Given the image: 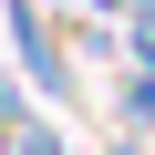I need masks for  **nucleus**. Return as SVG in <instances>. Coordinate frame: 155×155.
Listing matches in <instances>:
<instances>
[{
    "instance_id": "nucleus-1",
    "label": "nucleus",
    "mask_w": 155,
    "mask_h": 155,
    "mask_svg": "<svg viewBox=\"0 0 155 155\" xmlns=\"http://www.w3.org/2000/svg\"><path fill=\"white\" fill-rule=\"evenodd\" d=\"M0 21H11V52H21V72H31V83H41V93L62 104V93H72V62H62V31H52L41 11H31V0H11Z\"/></svg>"
},
{
    "instance_id": "nucleus-2",
    "label": "nucleus",
    "mask_w": 155,
    "mask_h": 155,
    "mask_svg": "<svg viewBox=\"0 0 155 155\" xmlns=\"http://www.w3.org/2000/svg\"><path fill=\"white\" fill-rule=\"evenodd\" d=\"M0 155H72V145H62L31 104H0Z\"/></svg>"
}]
</instances>
